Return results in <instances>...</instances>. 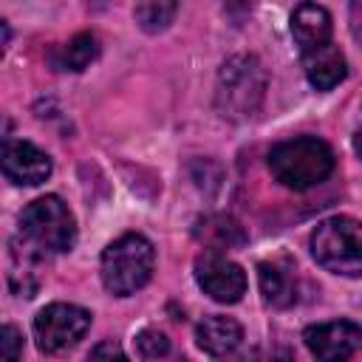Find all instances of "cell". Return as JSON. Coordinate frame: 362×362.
<instances>
[{
    "instance_id": "obj_1",
    "label": "cell",
    "mask_w": 362,
    "mask_h": 362,
    "mask_svg": "<svg viewBox=\"0 0 362 362\" xmlns=\"http://www.w3.org/2000/svg\"><path fill=\"white\" fill-rule=\"evenodd\" d=\"M266 96V71L257 57L252 54H238L229 57L215 82V107L223 119L232 122H246L252 119Z\"/></svg>"
},
{
    "instance_id": "obj_2",
    "label": "cell",
    "mask_w": 362,
    "mask_h": 362,
    "mask_svg": "<svg viewBox=\"0 0 362 362\" xmlns=\"http://www.w3.org/2000/svg\"><path fill=\"white\" fill-rule=\"evenodd\" d=\"M334 150L317 136H297L280 141L269 153L272 175L288 189H311L334 173Z\"/></svg>"
},
{
    "instance_id": "obj_3",
    "label": "cell",
    "mask_w": 362,
    "mask_h": 362,
    "mask_svg": "<svg viewBox=\"0 0 362 362\" xmlns=\"http://www.w3.org/2000/svg\"><path fill=\"white\" fill-rule=\"evenodd\" d=\"M20 235L34 255L71 252L76 243V221L59 195H42L31 201L20 215Z\"/></svg>"
},
{
    "instance_id": "obj_4",
    "label": "cell",
    "mask_w": 362,
    "mask_h": 362,
    "mask_svg": "<svg viewBox=\"0 0 362 362\" xmlns=\"http://www.w3.org/2000/svg\"><path fill=\"white\" fill-rule=\"evenodd\" d=\"M153 263H156L153 243L144 235L127 232L113 243H107V249L102 252V266H99L102 286L116 297L136 294L141 286H147L153 274Z\"/></svg>"
},
{
    "instance_id": "obj_5",
    "label": "cell",
    "mask_w": 362,
    "mask_h": 362,
    "mask_svg": "<svg viewBox=\"0 0 362 362\" xmlns=\"http://www.w3.org/2000/svg\"><path fill=\"white\" fill-rule=\"evenodd\" d=\"M311 255L314 260L345 277H359L362 272V235L359 221L348 215H334L317 223L311 232Z\"/></svg>"
},
{
    "instance_id": "obj_6",
    "label": "cell",
    "mask_w": 362,
    "mask_h": 362,
    "mask_svg": "<svg viewBox=\"0 0 362 362\" xmlns=\"http://www.w3.org/2000/svg\"><path fill=\"white\" fill-rule=\"evenodd\" d=\"M90 328V311L74 303H51L34 317V339L40 351L59 354L76 345Z\"/></svg>"
},
{
    "instance_id": "obj_7",
    "label": "cell",
    "mask_w": 362,
    "mask_h": 362,
    "mask_svg": "<svg viewBox=\"0 0 362 362\" xmlns=\"http://www.w3.org/2000/svg\"><path fill=\"white\" fill-rule=\"evenodd\" d=\"M195 280L215 303H238L246 294V272L226 257V252L204 249L195 257Z\"/></svg>"
},
{
    "instance_id": "obj_8",
    "label": "cell",
    "mask_w": 362,
    "mask_h": 362,
    "mask_svg": "<svg viewBox=\"0 0 362 362\" xmlns=\"http://www.w3.org/2000/svg\"><path fill=\"white\" fill-rule=\"evenodd\" d=\"M0 173L20 187H37L51 175V158L31 141L6 139L0 144Z\"/></svg>"
},
{
    "instance_id": "obj_9",
    "label": "cell",
    "mask_w": 362,
    "mask_h": 362,
    "mask_svg": "<svg viewBox=\"0 0 362 362\" xmlns=\"http://www.w3.org/2000/svg\"><path fill=\"white\" fill-rule=\"evenodd\" d=\"M303 339H305V348L317 359H348L351 354L359 351L362 331L351 320H331V322L305 328Z\"/></svg>"
},
{
    "instance_id": "obj_10",
    "label": "cell",
    "mask_w": 362,
    "mask_h": 362,
    "mask_svg": "<svg viewBox=\"0 0 362 362\" xmlns=\"http://www.w3.org/2000/svg\"><path fill=\"white\" fill-rule=\"evenodd\" d=\"M303 68H305L308 82L317 90H331V88H337L348 76L345 54L331 40L322 42V45H317V48H311V51H305L303 54Z\"/></svg>"
},
{
    "instance_id": "obj_11",
    "label": "cell",
    "mask_w": 362,
    "mask_h": 362,
    "mask_svg": "<svg viewBox=\"0 0 362 362\" xmlns=\"http://www.w3.org/2000/svg\"><path fill=\"white\" fill-rule=\"evenodd\" d=\"M192 238L212 252H232L240 249L246 243V232L243 226L232 218V215H206L192 226Z\"/></svg>"
},
{
    "instance_id": "obj_12",
    "label": "cell",
    "mask_w": 362,
    "mask_h": 362,
    "mask_svg": "<svg viewBox=\"0 0 362 362\" xmlns=\"http://www.w3.org/2000/svg\"><path fill=\"white\" fill-rule=\"evenodd\" d=\"M291 37L300 51H311L331 40V14L317 3H300L291 14Z\"/></svg>"
},
{
    "instance_id": "obj_13",
    "label": "cell",
    "mask_w": 362,
    "mask_h": 362,
    "mask_svg": "<svg viewBox=\"0 0 362 362\" xmlns=\"http://www.w3.org/2000/svg\"><path fill=\"white\" fill-rule=\"evenodd\" d=\"M243 339V328L232 320V317H206L198 322L195 328V342L201 351H206L209 356H226L232 354Z\"/></svg>"
},
{
    "instance_id": "obj_14",
    "label": "cell",
    "mask_w": 362,
    "mask_h": 362,
    "mask_svg": "<svg viewBox=\"0 0 362 362\" xmlns=\"http://www.w3.org/2000/svg\"><path fill=\"white\" fill-rule=\"evenodd\" d=\"M257 280H260V294L272 308H288L297 300V280L288 266L266 260L257 266Z\"/></svg>"
},
{
    "instance_id": "obj_15",
    "label": "cell",
    "mask_w": 362,
    "mask_h": 362,
    "mask_svg": "<svg viewBox=\"0 0 362 362\" xmlns=\"http://www.w3.org/2000/svg\"><path fill=\"white\" fill-rule=\"evenodd\" d=\"M96 54H99L96 37H93L90 31H82V34H76L74 40H68L65 45H59V48L51 54V65H54L57 71H71V74H76V71H85V68L96 59Z\"/></svg>"
},
{
    "instance_id": "obj_16",
    "label": "cell",
    "mask_w": 362,
    "mask_h": 362,
    "mask_svg": "<svg viewBox=\"0 0 362 362\" xmlns=\"http://www.w3.org/2000/svg\"><path fill=\"white\" fill-rule=\"evenodd\" d=\"M175 11H178V0H141L136 6V23L147 34H158L175 20Z\"/></svg>"
},
{
    "instance_id": "obj_17",
    "label": "cell",
    "mask_w": 362,
    "mask_h": 362,
    "mask_svg": "<svg viewBox=\"0 0 362 362\" xmlns=\"http://www.w3.org/2000/svg\"><path fill=\"white\" fill-rule=\"evenodd\" d=\"M136 348H139L141 356H147V359H158V356H164V354L170 351V339H167L161 331L147 328V331H141V334L136 337Z\"/></svg>"
},
{
    "instance_id": "obj_18",
    "label": "cell",
    "mask_w": 362,
    "mask_h": 362,
    "mask_svg": "<svg viewBox=\"0 0 362 362\" xmlns=\"http://www.w3.org/2000/svg\"><path fill=\"white\" fill-rule=\"evenodd\" d=\"M23 354V334L14 325H0V362L17 359Z\"/></svg>"
},
{
    "instance_id": "obj_19",
    "label": "cell",
    "mask_w": 362,
    "mask_h": 362,
    "mask_svg": "<svg viewBox=\"0 0 362 362\" xmlns=\"http://www.w3.org/2000/svg\"><path fill=\"white\" fill-rule=\"evenodd\" d=\"M90 356H93V359H99V356H119V359H124V351H122L119 345H113V342H105V345H96V348L90 351Z\"/></svg>"
},
{
    "instance_id": "obj_20",
    "label": "cell",
    "mask_w": 362,
    "mask_h": 362,
    "mask_svg": "<svg viewBox=\"0 0 362 362\" xmlns=\"http://www.w3.org/2000/svg\"><path fill=\"white\" fill-rule=\"evenodd\" d=\"M8 40H11V28H8V23H6V20H0V57L6 54Z\"/></svg>"
},
{
    "instance_id": "obj_21",
    "label": "cell",
    "mask_w": 362,
    "mask_h": 362,
    "mask_svg": "<svg viewBox=\"0 0 362 362\" xmlns=\"http://www.w3.org/2000/svg\"><path fill=\"white\" fill-rule=\"evenodd\" d=\"M8 136H11V119L0 113V144H3V141H6Z\"/></svg>"
},
{
    "instance_id": "obj_22",
    "label": "cell",
    "mask_w": 362,
    "mask_h": 362,
    "mask_svg": "<svg viewBox=\"0 0 362 362\" xmlns=\"http://www.w3.org/2000/svg\"><path fill=\"white\" fill-rule=\"evenodd\" d=\"M105 3H110V0H93V6H105Z\"/></svg>"
}]
</instances>
